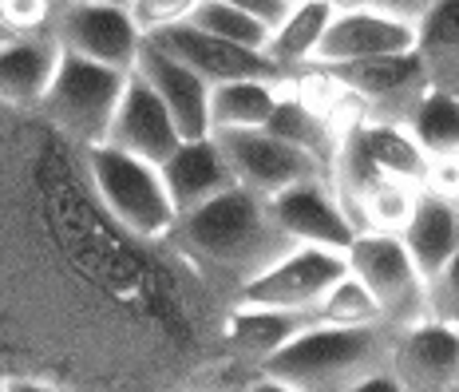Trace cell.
<instances>
[{
	"label": "cell",
	"mask_w": 459,
	"mask_h": 392,
	"mask_svg": "<svg viewBox=\"0 0 459 392\" xmlns=\"http://www.w3.org/2000/svg\"><path fill=\"white\" fill-rule=\"evenodd\" d=\"M230 309L175 231L108 206L80 139L0 103V392L250 388Z\"/></svg>",
	"instance_id": "6da1fadb"
},
{
	"label": "cell",
	"mask_w": 459,
	"mask_h": 392,
	"mask_svg": "<svg viewBox=\"0 0 459 392\" xmlns=\"http://www.w3.org/2000/svg\"><path fill=\"white\" fill-rule=\"evenodd\" d=\"M175 238L198 262V270L222 285L230 298H238L242 285H250L257 274H265L298 246L273 222L265 198L242 187H230L206 206L178 214Z\"/></svg>",
	"instance_id": "7a4b0ae2"
},
{
	"label": "cell",
	"mask_w": 459,
	"mask_h": 392,
	"mask_svg": "<svg viewBox=\"0 0 459 392\" xmlns=\"http://www.w3.org/2000/svg\"><path fill=\"white\" fill-rule=\"evenodd\" d=\"M396 325H309L262 365V388L285 392H360L396 388L388 372Z\"/></svg>",
	"instance_id": "3957f363"
},
{
	"label": "cell",
	"mask_w": 459,
	"mask_h": 392,
	"mask_svg": "<svg viewBox=\"0 0 459 392\" xmlns=\"http://www.w3.org/2000/svg\"><path fill=\"white\" fill-rule=\"evenodd\" d=\"M127 75L131 72L108 68V64H95L88 56L60 48V64H56V75L40 100V111L60 131L80 139L83 147H100L108 139L119 95L127 88Z\"/></svg>",
	"instance_id": "277c9868"
},
{
	"label": "cell",
	"mask_w": 459,
	"mask_h": 392,
	"mask_svg": "<svg viewBox=\"0 0 459 392\" xmlns=\"http://www.w3.org/2000/svg\"><path fill=\"white\" fill-rule=\"evenodd\" d=\"M321 68V64H313ZM337 88L357 103L360 119L368 123H404L416 116L420 100L432 91L424 72L420 52H392V56H372V60H352V64H329L321 68Z\"/></svg>",
	"instance_id": "5b68a950"
},
{
	"label": "cell",
	"mask_w": 459,
	"mask_h": 392,
	"mask_svg": "<svg viewBox=\"0 0 459 392\" xmlns=\"http://www.w3.org/2000/svg\"><path fill=\"white\" fill-rule=\"evenodd\" d=\"M349 274L372 293L380 318L396 329L428 318V277L416 270L404 238L385 231H365L349 246Z\"/></svg>",
	"instance_id": "8992f818"
},
{
	"label": "cell",
	"mask_w": 459,
	"mask_h": 392,
	"mask_svg": "<svg viewBox=\"0 0 459 392\" xmlns=\"http://www.w3.org/2000/svg\"><path fill=\"white\" fill-rule=\"evenodd\" d=\"M88 159H91L95 187H100V195L108 198V206L123 222L151 238H162L175 231L178 214H175V203H170L162 170L155 162H143L135 155H127V151L108 147V143L88 147Z\"/></svg>",
	"instance_id": "52a82bcc"
},
{
	"label": "cell",
	"mask_w": 459,
	"mask_h": 392,
	"mask_svg": "<svg viewBox=\"0 0 459 392\" xmlns=\"http://www.w3.org/2000/svg\"><path fill=\"white\" fill-rule=\"evenodd\" d=\"M52 36L64 52L88 56L119 72H135L143 52V32L131 21L127 4H103V0H60Z\"/></svg>",
	"instance_id": "ba28073f"
},
{
	"label": "cell",
	"mask_w": 459,
	"mask_h": 392,
	"mask_svg": "<svg viewBox=\"0 0 459 392\" xmlns=\"http://www.w3.org/2000/svg\"><path fill=\"white\" fill-rule=\"evenodd\" d=\"M214 143L234 170V183L257 198H273L277 190L301 183V179L325 175V167L301 147L277 139L265 127H242V131H214Z\"/></svg>",
	"instance_id": "9c48e42d"
},
{
	"label": "cell",
	"mask_w": 459,
	"mask_h": 392,
	"mask_svg": "<svg viewBox=\"0 0 459 392\" xmlns=\"http://www.w3.org/2000/svg\"><path fill=\"white\" fill-rule=\"evenodd\" d=\"M349 274V257L325 246H293L281 262L238 290L234 305H273V309H317V301Z\"/></svg>",
	"instance_id": "30bf717a"
},
{
	"label": "cell",
	"mask_w": 459,
	"mask_h": 392,
	"mask_svg": "<svg viewBox=\"0 0 459 392\" xmlns=\"http://www.w3.org/2000/svg\"><path fill=\"white\" fill-rule=\"evenodd\" d=\"M147 44H155L159 52L175 56V60H183L186 68H195L210 88H214V83H226V80H281V83L298 80V75L277 68L262 48L222 40V36L206 32V28H198L190 21L147 36Z\"/></svg>",
	"instance_id": "8fae6325"
},
{
	"label": "cell",
	"mask_w": 459,
	"mask_h": 392,
	"mask_svg": "<svg viewBox=\"0 0 459 392\" xmlns=\"http://www.w3.org/2000/svg\"><path fill=\"white\" fill-rule=\"evenodd\" d=\"M388 372L396 388L408 392H452L459 388V325L424 318L396 329Z\"/></svg>",
	"instance_id": "7c38bea8"
},
{
	"label": "cell",
	"mask_w": 459,
	"mask_h": 392,
	"mask_svg": "<svg viewBox=\"0 0 459 392\" xmlns=\"http://www.w3.org/2000/svg\"><path fill=\"white\" fill-rule=\"evenodd\" d=\"M265 206H270L273 222L298 246H325V250L349 254L352 238H357V226L344 214L329 175H313L277 190L273 198H265Z\"/></svg>",
	"instance_id": "4fadbf2b"
},
{
	"label": "cell",
	"mask_w": 459,
	"mask_h": 392,
	"mask_svg": "<svg viewBox=\"0 0 459 392\" xmlns=\"http://www.w3.org/2000/svg\"><path fill=\"white\" fill-rule=\"evenodd\" d=\"M412 48H416V21L380 13V8H368V4H344L333 13L313 64L329 68V64L372 60V56L412 52Z\"/></svg>",
	"instance_id": "5bb4252c"
},
{
	"label": "cell",
	"mask_w": 459,
	"mask_h": 392,
	"mask_svg": "<svg viewBox=\"0 0 459 392\" xmlns=\"http://www.w3.org/2000/svg\"><path fill=\"white\" fill-rule=\"evenodd\" d=\"M103 143L115 151H127V155H135L143 162L162 167V162L175 155V147L183 143V135H178L175 119H170L167 103L155 95V88H151L139 72H131Z\"/></svg>",
	"instance_id": "9a60e30c"
},
{
	"label": "cell",
	"mask_w": 459,
	"mask_h": 392,
	"mask_svg": "<svg viewBox=\"0 0 459 392\" xmlns=\"http://www.w3.org/2000/svg\"><path fill=\"white\" fill-rule=\"evenodd\" d=\"M317 325L313 309H273V305H234L226 318L230 357L250 372V388H262V365L301 329Z\"/></svg>",
	"instance_id": "2e32d148"
},
{
	"label": "cell",
	"mask_w": 459,
	"mask_h": 392,
	"mask_svg": "<svg viewBox=\"0 0 459 392\" xmlns=\"http://www.w3.org/2000/svg\"><path fill=\"white\" fill-rule=\"evenodd\" d=\"M135 72L155 88V95L167 103L170 119H175L183 139H203L210 135V83L195 68H186L183 60L159 52L155 44L143 40Z\"/></svg>",
	"instance_id": "e0dca14e"
},
{
	"label": "cell",
	"mask_w": 459,
	"mask_h": 392,
	"mask_svg": "<svg viewBox=\"0 0 459 392\" xmlns=\"http://www.w3.org/2000/svg\"><path fill=\"white\" fill-rule=\"evenodd\" d=\"M162 183H167V195L175 203V214H190V210L206 206L210 198H218L222 190L238 187L234 170L222 155V147L214 143V135L203 139H183L175 147V155L162 162Z\"/></svg>",
	"instance_id": "ac0fdd59"
},
{
	"label": "cell",
	"mask_w": 459,
	"mask_h": 392,
	"mask_svg": "<svg viewBox=\"0 0 459 392\" xmlns=\"http://www.w3.org/2000/svg\"><path fill=\"white\" fill-rule=\"evenodd\" d=\"M56 64H60V40L52 36V28L0 48V103L40 108Z\"/></svg>",
	"instance_id": "d6986e66"
},
{
	"label": "cell",
	"mask_w": 459,
	"mask_h": 392,
	"mask_svg": "<svg viewBox=\"0 0 459 392\" xmlns=\"http://www.w3.org/2000/svg\"><path fill=\"white\" fill-rule=\"evenodd\" d=\"M400 238H404L416 270L424 277H432L439 266H447L452 254L459 250V203L424 187L416 198L412 218H408L404 231H400Z\"/></svg>",
	"instance_id": "ffe728a7"
},
{
	"label": "cell",
	"mask_w": 459,
	"mask_h": 392,
	"mask_svg": "<svg viewBox=\"0 0 459 392\" xmlns=\"http://www.w3.org/2000/svg\"><path fill=\"white\" fill-rule=\"evenodd\" d=\"M333 13H337V8L325 4V0H293L281 21L270 28L265 56L290 75L305 72L313 64V56H317V44L333 21Z\"/></svg>",
	"instance_id": "44dd1931"
},
{
	"label": "cell",
	"mask_w": 459,
	"mask_h": 392,
	"mask_svg": "<svg viewBox=\"0 0 459 392\" xmlns=\"http://www.w3.org/2000/svg\"><path fill=\"white\" fill-rule=\"evenodd\" d=\"M416 52L428 83L459 100V0H436L416 24Z\"/></svg>",
	"instance_id": "7402d4cb"
},
{
	"label": "cell",
	"mask_w": 459,
	"mask_h": 392,
	"mask_svg": "<svg viewBox=\"0 0 459 392\" xmlns=\"http://www.w3.org/2000/svg\"><path fill=\"white\" fill-rule=\"evenodd\" d=\"M290 83L281 80H226L210 88V135L214 131L265 127Z\"/></svg>",
	"instance_id": "603a6c76"
},
{
	"label": "cell",
	"mask_w": 459,
	"mask_h": 392,
	"mask_svg": "<svg viewBox=\"0 0 459 392\" xmlns=\"http://www.w3.org/2000/svg\"><path fill=\"white\" fill-rule=\"evenodd\" d=\"M352 131H357L360 147L368 151V159L377 162L385 175L392 179H404V183H416L424 187L428 183V170H432V159H428V151L416 143V135L404 127V123H352Z\"/></svg>",
	"instance_id": "cb8c5ba5"
},
{
	"label": "cell",
	"mask_w": 459,
	"mask_h": 392,
	"mask_svg": "<svg viewBox=\"0 0 459 392\" xmlns=\"http://www.w3.org/2000/svg\"><path fill=\"white\" fill-rule=\"evenodd\" d=\"M420 190L424 187L404 183V179H392V175H380L377 183L360 195L357 210H352V226H357V234H365V231L400 234L404 231V222L412 218Z\"/></svg>",
	"instance_id": "d4e9b609"
},
{
	"label": "cell",
	"mask_w": 459,
	"mask_h": 392,
	"mask_svg": "<svg viewBox=\"0 0 459 392\" xmlns=\"http://www.w3.org/2000/svg\"><path fill=\"white\" fill-rule=\"evenodd\" d=\"M408 131L428 151V159H459V100L432 88L408 119Z\"/></svg>",
	"instance_id": "484cf974"
},
{
	"label": "cell",
	"mask_w": 459,
	"mask_h": 392,
	"mask_svg": "<svg viewBox=\"0 0 459 392\" xmlns=\"http://www.w3.org/2000/svg\"><path fill=\"white\" fill-rule=\"evenodd\" d=\"M190 24L206 28V32L222 36V40L262 48V52H265V40H270V24H262L257 16L242 13V8L226 4V0H198V8H195V16H190Z\"/></svg>",
	"instance_id": "4316f807"
},
{
	"label": "cell",
	"mask_w": 459,
	"mask_h": 392,
	"mask_svg": "<svg viewBox=\"0 0 459 392\" xmlns=\"http://www.w3.org/2000/svg\"><path fill=\"white\" fill-rule=\"evenodd\" d=\"M313 318H317V325H368V321H385V318H380V309H377V301H372V293L352 274H344L341 282L325 293V298L317 301V309H313Z\"/></svg>",
	"instance_id": "83f0119b"
},
{
	"label": "cell",
	"mask_w": 459,
	"mask_h": 392,
	"mask_svg": "<svg viewBox=\"0 0 459 392\" xmlns=\"http://www.w3.org/2000/svg\"><path fill=\"white\" fill-rule=\"evenodd\" d=\"M195 8H198V0H127V13L143 32V40L162 32V28L186 24L195 16Z\"/></svg>",
	"instance_id": "f1b7e54d"
},
{
	"label": "cell",
	"mask_w": 459,
	"mask_h": 392,
	"mask_svg": "<svg viewBox=\"0 0 459 392\" xmlns=\"http://www.w3.org/2000/svg\"><path fill=\"white\" fill-rule=\"evenodd\" d=\"M428 318L459 325V250L452 254V262L428 277Z\"/></svg>",
	"instance_id": "f546056e"
},
{
	"label": "cell",
	"mask_w": 459,
	"mask_h": 392,
	"mask_svg": "<svg viewBox=\"0 0 459 392\" xmlns=\"http://www.w3.org/2000/svg\"><path fill=\"white\" fill-rule=\"evenodd\" d=\"M56 8H60V0H0L4 21L13 24L21 36L48 32L52 21H56Z\"/></svg>",
	"instance_id": "4dcf8cb0"
},
{
	"label": "cell",
	"mask_w": 459,
	"mask_h": 392,
	"mask_svg": "<svg viewBox=\"0 0 459 392\" xmlns=\"http://www.w3.org/2000/svg\"><path fill=\"white\" fill-rule=\"evenodd\" d=\"M226 4H234V8H242V13H250V16H257L262 24H277L285 16V8L293 4V0H226Z\"/></svg>",
	"instance_id": "1f68e13d"
},
{
	"label": "cell",
	"mask_w": 459,
	"mask_h": 392,
	"mask_svg": "<svg viewBox=\"0 0 459 392\" xmlns=\"http://www.w3.org/2000/svg\"><path fill=\"white\" fill-rule=\"evenodd\" d=\"M357 4H368V8H380V13H392V16H404V21H416L436 4V0H357Z\"/></svg>",
	"instance_id": "d6a6232c"
},
{
	"label": "cell",
	"mask_w": 459,
	"mask_h": 392,
	"mask_svg": "<svg viewBox=\"0 0 459 392\" xmlns=\"http://www.w3.org/2000/svg\"><path fill=\"white\" fill-rule=\"evenodd\" d=\"M13 40H21V32H16V28L4 21V13H0V48H8Z\"/></svg>",
	"instance_id": "836d02e7"
},
{
	"label": "cell",
	"mask_w": 459,
	"mask_h": 392,
	"mask_svg": "<svg viewBox=\"0 0 459 392\" xmlns=\"http://www.w3.org/2000/svg\"><path fill=\"white\" fill-rule=\"evenodd\" d=\"M325 4H333V8H344V4H357V0H325Z\"/></svg>",
	"instance_id": "e575fe53"
},
{
	"label": "cell",
	"mask_w": 459,
	"mask_h": 392,
	"mask_svg": "<svg viewBox=\"0 0 459 392\" xmlns=\"http://www.w3.org/2000/svg\"><path fill=\"white\" fill-rule=\"evenodd\" d=\"M103 4H127V0H103Z\"/></svg>",
	"instance_id": "d590c367"
}]
</instances>
